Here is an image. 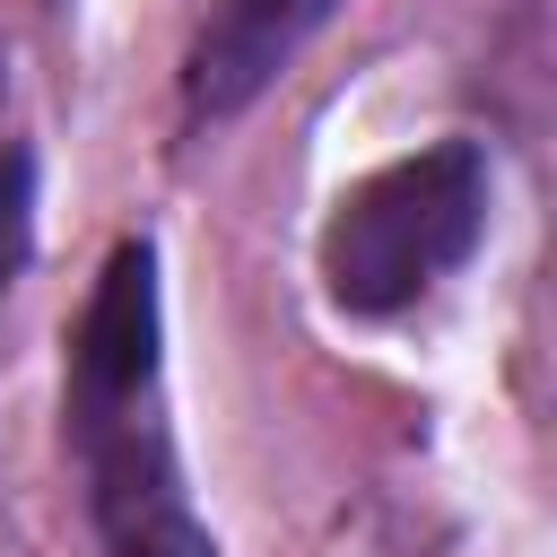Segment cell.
Wrapping results in <instances>:
<instances>
[{"instance_id":"cell-1","label":"cell","mask_w":557,"mask_h":557,"mask_svg":"<svg viewBox=\"0 0 557 557\" xmlns=\"http://www.w3.org/2000/svg\"><path fill=\"white\" fill-rule=\"evenodd\" d=\"M157 339H165L157 244L131 235L96 270V296L70 331V383H61V418H70L78 470H87V522H96L104 557H218V540L183 487V461H174Z\"/></svg>"},{"instance_id":"cell-2","label":"cell","mask_w":557,"mask_h":557,"mask_svg":"<svg viewBox=\"0 0 557 557\" xmlns=\"http://www.w3.org/2000/svg\"><path fill=\"white\" fill-rule=\"evenodd\" d=\"M487 235V148L479 139H435L418 157L374 165L348 183L322 218V287L339 313L383 322L418 305L435 278H453Z\"/></svg>"},{"instance_id":"cell-3","label":"cell","mask_w":557,"mask_h":557,"mask_svg":"<svg viewBox=\"0 0 557 557\" xmlns=\"http://www.w3.org/2000/svg\"><path fill=\"white\" fill-rule=\"evenodd\" d=\"M331 0H209L183 52V122H235L313 35Z\"/></svg>"},{"instance_id":"cell-4","label":"cell","mask_w":557,"mask_h":557,"mask_svg":"<svg viewBox=\"0 0 557 557\" xmlns=\"http://www.w3.org/2000/svg\"><path fill=\"white\" fill-rule=\"evenodd\" d=\"M26 252H35V148L9 139L0 148V305L26 270Z\"/></svg>"}]
</instances>
